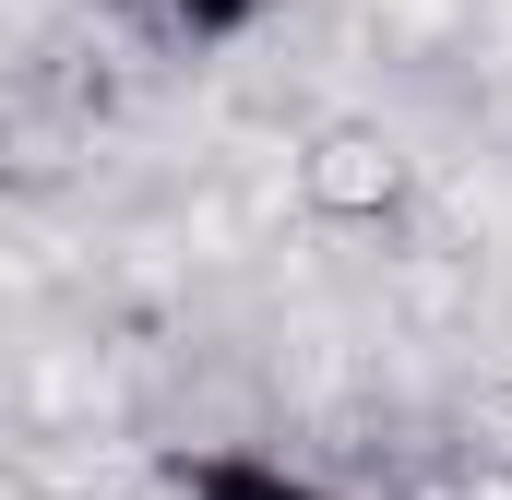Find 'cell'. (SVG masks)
Wrapping results in <instances>:
<instances>
[{"label":"cell","instance_id":"obj_1","mask_svg":"<svg viewBox=\"0 0 512 500\" xmlns=\"http://www.w3.org/2000/svg\"><path fill=\"white\" fill-rule=\"evenodd\" d=\"M179 489L191 500H334L322 477H286V465H262V453H203Z\"/></svg>","mask_w":512,"mask_h":500},{"label":"cell","instance_id":"obj_2","mask_svg":"<svg viewBox=\"0 0 512 500\" xmlns=\"http://www.w3.org/2000/svg\"><path fill=\"white\" fill-rule=\"evenodd\" d=\"M108 12H143V24H167V36H191V48H227V36L262 24V0H108Z\"/></svg>","mask_w":512,"mask_h":500}]
</instances>
